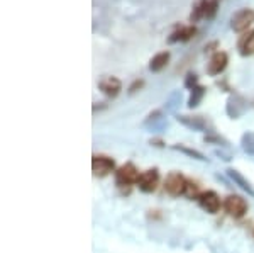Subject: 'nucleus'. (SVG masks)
<instances>
[{"label": "nucleus", "mask_w": 254, "mask_h": 253, "mask_svg": "<svg viewBox=\"0 0 254 253\" xmlns=\"http://www.w3.org/2000/svg\"><path fill=\"white\" fill-rule=\"evenodd\" d=\"M159 180H161V177H159V170L158 169H149V170H146V172H141V177H139L136 185L141 192L153 194V192H156V189L159 187Z\"/></svg>", "instance_id": "7"}, {"label": "nucleus", "mask_w": 254, "mask_h": 253, "mask_svg": "<svg viewBox=\"0 0 254 253\" xmlns=\"http://www.w3.org/2000/svg\"><path fill=\"white\" fill-rule=\"evenodd\" d=\"M170 51H159L156 55L153 56V58L149 60V72L153 73H159L163 72L165 68L168 67V63H170Z\"/></svg>", "instance_id": "12"}, {"label": "nucleus", "mask_w": 254, "mask_h": 253, "mask_svg": "<svg viewBox=\"0 0 254 253\" xmlns=\"http://www.w3.org/2000/svg\"><path fill=\"white\" fill-rule=\"evenodd\" d=\"M98 88H100V92L104 93L105 97L116 99L122 90V82L119 80L117 77L107 75V77H104V79H100V82H98Z\"/></svg>", "instance_id": "10"}, {"label": "nucleus", "mask_w": 254, "mask_h": 253, "mask_svg": "<svg viewBox=\"0 0 254 253\" xmlns=\"http://www.w3.org/2000/svg\"><path fill=\"white\" fill-rule=\"evenodd\" d=\"M196 201H198V206L208 214H217L220 207H224V202L220 201V195L215 190H203L196 197Z\"/></svg>", "instance_id": "6"}, {"label": "nucleus", "mask_w": 254, "mask_h": 253, "mask_svg": "<svg viewBox=\"0 0 254 253\" xmlns=\"http://www.w3.org/2000/svg\"><path fill=\"white\" fill-rule=\"evenodd\" d=\"M248 207L246 199L237 194H231L224 199V211L234 219H243L248 213Z\"/></svg>", "instance_id": "4"}, {"label": "nucleus", "mask_w": 254, "mask_h": 253, "mask_svg": "<svg viewBox=\"0 0 254 253\" xmlns=\"http://www.w3.org/2000/svg\"><path fill=\"white\" fill-rule=\"evenodd\" d=\"M253 236H254V226H253Z\"/></svg>", "instance_id": "23"}, {"label": "nucleus", "mask_w": 254, "mask_h": 253, "mask_svg": "<svg viewBox=\"0 0 254 253\" xmlns=\"http://www.w3.org/2000/svg\"><path fill=\"white\" fill-rule=\"evenodd\" d=\"M114 177H116L117 187H130L136 185L141 173H139V169L132 162H127L114 172Z\"/></svg>", "instance_id": "2"}, {"label": "nucleus", "mask_w": 254, "mask_h": 253, "mask_svg": "<svg viewBox=\"0 0 254 253\" xmlns=\"http://www.w3.org/2000/svg\"><path fill=\"white\" fill-rule=\"evenodd\" d=\"M144 87V80L142 79H136L132 82V84L129 85V93H136V92H139L141 88Z\"/></svg>", "instance_id": "20"}, {"label": "nucleus", "mask_w": 254, "mask_h": 253, "mask_svg": "<svg viewBox=\"0 0 254 253\" xmlns=\"http://www.w3.org/2000/svg\"><path fill=\"white\" fill-rule=\"evenodd\" d=\"M196 85H198V77H196V73H188L187 79H185V87L187 88H195Z\"/></svg>", "instance_id": "19"}, {"label": "nucleus", "mask_w": 254, "mask_h": 253, "mask_svg": "<svg viewBox=\"0 0 254 253\" xmlns=\"http://www.w3.org/2000/svg\"><path fill=\"white\" fill-rule=\"evenodd\" d=\"M253 24H254V9H249V7H243V9L236 10L231 15V29L234 32H239V34L251 29Z\"/></svg>", "instance_id": "3"}, {"label": "nucleus", "mask_w": 254, "mask_h": 253, "mask_svg": "<svg viewBox=\"0 0 254 253\" xmlns=\"http://www.w3.org/2000/svg\"><path fill=\"white\" fill-rule=\"evenodd\" d=\"M237 53H239L243 58H249V56H254V29H249L243 32L237 39Z\"/></svg>", "instance_id": "11"}, {"label": "nucleus", "mask_w": 254, "mask_h": 253, "mask_svg": "<svg viewBox=\"0 0 254 253\" xmlns=\"http://www.w3.org/2000/svg\"><path fill=\"white\" fill-rule=\"evenodd\" d=\"M116 162L114 158L107 157V155H93L92 157V172L95 177L104 178L109 177L112 172H116Z\"/></svg>", "instance_id": "5"}, {"label": "nucleus", "mask_w": 254, "mask_h": 253, "mask_svg": "<svg viewBox=\"0 0 254 253\" xmlns=\"http://www.w3.org/2000/svg\"><path fill=\"white\" fill-rule=\"evenodd\" d=\"M196 36V26L195 24H183V26H175V29L168 36V44H176V43H188L190 39H193Z\"/></svg>", "instance_id": "8"}, {"label": "nucleus", "mask_w": 254, "mask_h": 253, "mask_svg": "<svg viewBox=\"0 0 254 253\" xmlns=\"http://www.w3.org/2000/svg\"><path fill=\"white\" fill-rule=\"evenodd\" d=\"M227 65H229V55L225 51L219 50V51L212 53L210 60H208V63H207V73L210 77H217L225 72Z\"/></svg>", "instance_id": "9"}, {"label": "nucleus", "mask_w": 254, "mask_h": 253, "mask_svg": "<svg viewBox=\"0 0 254 253\" xmlns=\"http://www.w3.org/2000/svg\"><path fill=\"white\" fill-rule=\"evenodd\" d=\"M217 46H219V43H217V41H212V43H208L207 44V46H205V53L207 51H219V50H214V48H217Z\"/></svg>", "instance_id": "22"}, {"label": "nucleus", "mask_w": 254, "mask_h": 253, "mask_svg": "<svg viewBox=\"0 0 254 253\" xmlns=\"http://www.w3.org/2000/svg\"><path fill=\"white\" fill-rule=\"evenodd\" d=\"M205 93H207V88L203 87V85H196L195 88H191L190 97H188V107L190 109L198 107L200 102H202V99L205 97Z\"/></svg>", "instance_id": "15"}, {"label": "nucleus", "mask_w": 254, "mask_h": 253, "mask_svg": "<svg viewBox=\"0 0 254 253\" xmlns=\"http://www.w3.org/2000/svg\"><path fill=\"white\" fill-rule=\"evenodd\" d=\"M219 10V0H208V7H207V20H212L217 15Z\"/></svg>", "instance_id": "18"}, {"label": "nucleus", "mask_w": 254, "mask_h": 253, "mask_svg": "<svg viewBox=\"0 0 254 253\" xmlns=\"http://www.w3.org/2000/svg\"><path fill=\"white\" fill-rule=\"evenodd\" d=\"M207 7H208V0H196L191 7L190 12V24H196L200 20H203L207 17Z\"/></svg>", "instance_id": "14"}, {"label": "nucleus", "mask_w": 254, "mask_h": 253, "mask_svg": "<svg viewBox=\"0 0 254 253\" xmlns=\"http://www.w3.org/2000/svg\"><path fill=\"white\" fill-rule=\"evenodd\" d=\"M188 178L180 172H170L165 178V192L171 197H180V195H187L188 189Z\"/></svg>", "instance_id": "1"}, {"label": "nucleus", "mask_w": 254, "mask_h": 253, "mask_svg": "<svg viewBox=\"0 0 254 253\" xmlns=\"http://www.w3.org/2000/svg\"><path fill=\"white\" fill-rule=\"evenodd\" d=\"M178 122H182L183 126L193 129V131H203L207 128V121L202 116H176Z\"/></svg>", "instance_id": "13"}, {"label": "nucleus", "mask_w": 254, "mask_h": 253, "mask_svg": "<svg viewBox=\"0 0 254 253\" xmlns=\"http://www.w3.org/2000/svg\"><path fill=\"white\" fill-rule=\"evenodd\" d=\"M175 148L180 150V152H183V153L191 155V157H196L198 160H205V158H203V155H200L198 152H195V150H188V148H185V146H175Z\"/></svg>", "instance_id": "21"}, {"label": "nucleus", "mask_w": 254, "mask_h": 253, "mask_svg": "<svg viewBox=\"0 0 254 253\" xmlns=\"http://www.w3.org/2000/svg\"><path fill=\"white\" fill-rule=\"evenodd\" d=\"M243 148L246 153L254 155V133H246L243 136Z\"/></svg>", "instance_id": "17"}, {"label": "nucleus", "mask_w": 254, "mask_h": 253, "mask_svg": "<svg viewBox=\"0 0 254 253\" xmlns=\"http://www.w3.org/2000/svg\"><path fill=\"white\" fill-rule=\"evenodd\" d=\"M229 177L232 178V180H234L237 185L241 187V189L243 190H246V192L248 194H251V195H254V189L251 187V183H249L248 180H246V178L243 177V175H241L239 172H237V170H229Z\"/></svg>", "instance_id": "16"}]
</instances>
